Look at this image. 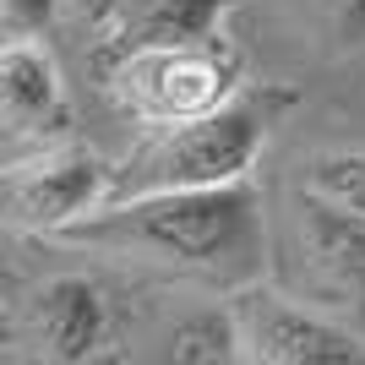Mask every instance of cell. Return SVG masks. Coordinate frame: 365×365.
I'll list each match as a JSON object with an SVG mask.
<instances>
[{
	"label": "cell",
	"mask_w": 365,
	"mask_h": 365,
	"mask_svg": "<svg viewBox=\"0 0 365 365\" xmlns=\"http://www.w3.org/2000/svg\"><path fill=\"white\" fill-rule=\"evenodd\" d=\"M104 88L131 120L180 125V120L224 109L240 93V55L229 49V38L131 49L120 61H109Z\"/></svg>",
	"instance_id": "obj_3"
},
{
	"label": "cell",
	"mask_w": 365,
	"mask_h": 365,
	"mask_svg": "<svg viewBox=\"0 0 365 365\" xmlns=\"http://www.w3.org/2000/svg\"><path fill=\"white\" fill-rule=\"evenodd\" d=\"M115 191V164L88 148H38L28 158H11L0 175V207L6 224L28 235H61L66 224L104 207Z\"/></svg>",
	"instance_id": "obj_4"
},
{
	"label": "cell",
	"mask_w": 365,
	"mask_h": 365,
	"mask_svg": "<svg viewBox=\"0 0 365 365\" xmlns=\"http://www.w3.org/2000/svg\"><path fill=\"white\" fill-rule=\"evenodd\" d=\"M240 322V360L262 365H365V344L327 317H311L284 294L267 289H240L235 300Z\"/></svg>",
	"instance_id": "obj_5"
},
{
	"label": "cell",
	"mask_w": 365,
	"mask_h": 365,
	"mask_svg": "<svg viewBox=\"0 0 365 365\" xmlns=\"http://www.w3.org/2000/svg\"><path fill=\"white\" fill-rule=\"evenodd\" d=\"M289 104V93L262 88L235 93L224 109L197 115L180 125H148V137L115 164V197H148V191H191V185H229L245 180L267 148L273 115Z\"/></svg>",
	"instance_id": "obj_2"
},
{
	"label": "cell",
	"mask_w": 365,
	"mask_h": 365,
	"mask_svg": "<svg viewBox=\"0 0 365 365\" xmlns=\"http://www.w3.org/2000/svg\"><path fill=\"white\" fill-rule=\"evenodd\" d=\"M169 354L175 360H240V322L229 311H191L169 327Z\"/></svg>",
	"instance_id": "obj_10"
},
{
	"label": "cell",
	"mask_w": 365,
	"mask_h": 365,
	"mask_svg": "<svg viewBox=\"0 0 365 365\" xmlns=\"http://www.w3.org/2000/svg\"><path fill=\"white\" fill-rule=\"evenodd\" d=\"M344 38H349V44H365V0H349V6H344Z\"/></svg>",
	"instance_id": "obj_13"
},
{
	"label": "cell",
	"mask_w": 365,
	"mask_h": 365,
	"mask_svg": "<svg viewBox=\"0 0 365 365\" xmlns=\"http://www.w3.org/2000/svg\"><path fill=\"white\" fill-rule=\"evenodd\" d=\"M240 0H115L104 22V61H120L131 49L158 44H202L224 38V16Z\"/></svg>",
	"instance_id": "obj_8"
},
{
	"label": "cell",
	"mask_w": 365,
	"mask_h": 365,
	"mask_svg": "<svg viewBox=\"0 0 365 365\" xmlns=\"http://www.w3.org/2000/svg\"><path fill=\"white\" fill-rule=\"evenodd\" d=\"M55 11H61V0H0L6 38H38L55 22Z\"/></svg>",
	"instance_id": "obj_12"
},
{
	"label": "cell",
	"mask_w": 365,
	"mask_h": 365,
	"mask_svg": "<svg viewBox=\"0 0 365 365\" xmlns=\"http://www.w3.org/2000/svg\"><path fill=\"white\" fill-rule=\"evenodd\" d=\"M82 6H88V11H93V16H104V11H109V6H115V0H82Z\"/></svg>",
	"instance_id": "obj_14"
},
{
	"label": "cell",
	"mask_w": 365,
	"mask_h": 365,
	"mask_svg": "<svg viewBox=\"0 0 365 365\" xmlns=\"http://www.w3.org/2000/svg\"><path fill=\"white\" fill-rule=\"evenodd\" d=\"M300 180H305V191H317V197L365 218V153H317Z\"/></svg>",
	"instance_id": "obj_11"
},
{
	"label": "cell",
	"mask_w": 365,
	"mask_h": 365,
	"mask_svg": "<svg viewBox=\"0 0 365 365\" xmlns=\"http://www.w3.org/2000/svg\"><path fill=\"white\" fill-rule=\"evenodd\" d=\"M0 125L11 158H22V148L38 153L71 137V98L61 66L38 38H6L0 49Z\"/></svg>",
	"instance_id": "obj_6"
},
{
	"label": "cell",
	"mask_w": 365,
	"mask_h": 365,
	"mask_svg": "<svg viewBox=\"0 0 365 365\" xmlns=\"http://www.w3.org/2000/svg\"><path fill=\"white\" fill-rule=\"evenodd\" d=\"M66 245H88L109 257H142L175 273L207 278L218 289H251L267 262L262 191L251 180L191 185V191H148L115 197L88 218L61 229Z\"/></svg>",
	"instance_id": "obj_1"
},
{
	"label": "cell",
	"mask_w": 365,
	"mask_h": 365,
	"mask_svg": "<svg viewBox=\"0 0 365 365\" xmlns=\"http://www.w3.org/2000/svg\"><path fill=\"white\" fill-rule=\"evenodd\" d=\"M22 333L28 344H38L44 360H93L109 344L104 289L88 278H49L22 311Z\"/></svg>",
	"instance_id": "obj_7"
},
{
	"label": "cell",
	"mask_w": 365,
	"mask_h": 365,
	"mask_svg": "<svg viewBox=\"0 0 365 365\" xmlns=\"http://www.w3.org/2000/svg\"><path fill=\"white\" fill-rule=\"evenodd\" d=\"M294 235H300L311 267L327 284L365 300V218L360 213H349V207H338V202L300 185V197H294Z\"/></svg>",
	"instance_id": "obj_9"
}]
</instances>
